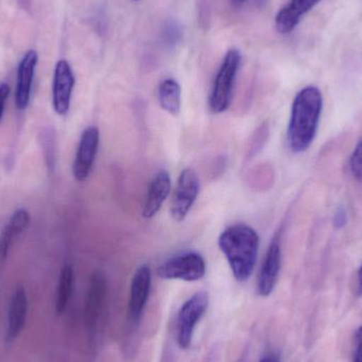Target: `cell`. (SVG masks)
<instances>
[{"label": "cell", "mask_w": 362, "mask_h": 362, "mask_svg": "<svg viewBox=\"0 0 362 362\" xmlns=\"http://www.w3.org/2000/svg\"><path fill=\"white\" fill-rule=\"evenodd\" d=\"M322 110V93L318 87H304L297 93L287 127V144L291 152L300 154L310 148L318 132Z\"/></svg>", "instance_id": "obj_1"}, {"label": "cell", "mask_w": 362, "mask_h": 362, "mask_svg": "<svg viewBox=\"0 0 362 362\" xmlns=\"http://www.w3.org/2000/svg\"><path fill=\"white\" fill-rule=\"evenodd\" d=\"M218 246L231 268L234 278L245 282L250 278L259 255V238L250 226L238 223L221 232Z\"/></svg>", "instance_id": "obj_2"}, {"label": "cell", "mask_w": 362, "mask_h": 362, "mask_svg": "<svg viewBox=\"0 0 362 362\" xmlns=\"http://www.w3.org/2000/svg\"><path fill=\"white\" fill-rule=\"evenodd\" d=\"M242 55L238 49H230L223 57V63L217 71L209 98V106L213 114H221L231 104L232 90L236 74L240 69Z\"/></svg>", "instance_id": "obj_3"}, {"label": "cell", "mask_w": 362, "mask_h": 362, "mask_svg": "<svg viewBox=\"0 0 362 362\" xmlns=\"http://www.w3.org/2000/svg\"><path fill=\"white\" fill-rule=\"evenodd\" d=\"M157 274L165 280L195 282L206 274V262L199 253H182L161 264L157 269Z\"/></svg>", "instance_id": "obj_4"}, {"label": "cell", "mask_w": 362, "mask_h": 362, "mask_svg": "<svg viewBox=\"0 0 362 362\" xmlns=\"http://www.w3.org/2000/svg\"><path fill=\"white\" fill-rule=\"evenodd\" d=\"M208 305V293L199 291L181 306L177 317V342L182 350L191 346L196 325L204 316Z\"/></svg>", "instance_id": "obj_5"}, {"label": "cell", "mask_w": 362, "mask_h": 362, "mask_svg": "<svg viewBox=\"0 0 362 362\" xmlns=\"http://www.w3.org/2000/svg\"><path fill=\"white\" fill-rule=\"evenodd\" d=\"M200 183L197 174L193 169L183 170L178 177L172 199L171 216L180 223L189 214L194 202L199 194Z\"/></svg>", "instance_id": "obj_6"}, {"label": "cell", "mask_w": 362, "mask_h": 362, "mask_svg": "<svg viewBox=\"0 0 362 362\" xmlns=\"http://www.w3.org/2000/svg\"><path fill=\"white\" fill-rule=\"evenodd\" d=\"M152 286V272L148 265H141L136 270L129 289L127 318L131 323H137L144 314Z\"/></svg>", "instance_id": "obj_7"}, {"label": "cell", "mask_w": 362, "mask_h": 362, "mask_svg": "<svg viewBox=\"0 0 362 362\" xmlns=\"http://www.w3.org/2000/svg\"><path fill=\"white\" fill-rule=\"evenodd\" d=\"M100 133L98 127H89L83 132L74 163V176L85 181L90 175L99 150Z\"/></svg>", "instance_id": "obj_8"}, {"label": "cell", "mask_w": 362, "mask_h": 362, "mask_svg": "<svg viewBox=\"0 0 362 362\" xmlns=\"http://www.w3.org/2000/svg\"><path fill=\"white\" fill-rule=\"evenodd\" d=\"M74 83L71 66L66 59H59L55 66L52 85L53 108L59 116H65L69 112Z\"/></svg>", "instance_id": "obj_9"}, {"label": "cell", "mask_w": 362, "mask_h": 362, "mask_svg": "<svg viewBox=\"0 0 362 362\" xmlns=\"http://www.w3.org/2000/svg\"><path fill=\"white\" fill-rule=\"evenodd\" d=\"M281 266H282V248H281L280 235L276 234L270 243L263 265L259 270L257 291L262 297H268L276 288L279 276H280Z\"/></svg>", "instance_id": "obj_10"}, {"label": "cell", "mask_w": 362, "mask_h": 362, "mask_svg": "<svg viewBox=\"0 0 362 362\" xmlns=\"http://www.w3.org/2000/svg\"><path fill=\"white\" fill-rule=\"evenodd\" d=\"M37 62L38 55L34 50L28 51L19 62L18 69H17L16 90H15V104L18 110H25L29 105L32 82H33Z\"/></svg>", "instance_id": "obj_11"}, {"label": "cell", "mask_w": 362, "mask_h": 362, "mask_svg": "<svg viewBox=\"0 0 362 362\" xmlns=\"http://www.w3.org/2000/svg\"><path fill=\"white\" fill-rule=\"evenodd\" d=\"M106 296V280L103 274L95 272L91 276L90 285L85 303V322L90 331H93L99 322L103 312Z\"/></svg>", "instance_id": "obj_12"}, {"label": "cell", "mask_w": 362, "mask_h": 362, "mask_svg": "<svg viewBox=\"0 0 362 362\" xmlns=\"http://www.w3.org/2000/svg\"><path fill=\"white\" fill-rule=\"evenodd\" d=\"M171 192V177L165 170L157 172L150 183L148 195L144 202L142 215L144 218H153L160 211L163 202L169 197Z\"/></svg>", "instance_id": "obj_13"}, {"label": "cell", "mask_w": 362, "mask_h": 362, "mask_svg": "<svg viewBox=\"0 0 362 362\" xmlns=\"http://www.w3.org/2000/svg\"><path fill=\"white\" fill-rule=\"evenodd\" d=\"M321 0H291L279 11L276 28L281 34H288L296 29L302 17L310 12Z\"/></svg>", "instance_id": "obj_14"}, {"label": "cell", "mask_w": 362, "mask_h": 362, "mask_svg": "<svg viewBox=\"0 0 362 362\" xmlns=\"http://www.w3.org/2000/svg\"><path fill=\"white\" fill-rule=\"evenodd\" d=\"M28 299L27 293L23 287H18L13 295L8 310V329H6V340L12 341L18 337L25 327L27 318Z\"/></svg>", "instance_id": "obj_15"}, {"label": "cell", "mask_w": 362, "mask_h": 362, "mask_svg": "<svg viewBox=\"0 0 362 362\" xmlns=\"http://www.w3.org/2000/svg\"><path fill=\"white\" fill-rule=\"evenodd\" d=\"M158 100L161 108L170 115L180 114L181 108V88L177 81L167 78L159 84Z\"/></svg>", "instance_id": "obj_16"}, {"label": "cell", "mask_w": 362, "mask_h": 362, "mask_svg": "<svg viewBox=\"0 0 362 362\" xmlns=\"http://www.w3.org/2000/svg\"><path fill=\"white\" fill-rule=\"evenodd\" d=\"M74 288V269L71 266L65 265L59 276V286H57V300H55V310L57 315H62L67 308Z\"/></svg>", "instance_id": "obj_17"}, {"label": "cell", "mask_w": 362, "mask_h": 362, "mask_svg": "<svg viewBox=\"0 0 362 362\" xmlns=\"http://www.w3.org/2000/svg\"><path fill=\"white\" fill-rule=\"evenodd\" d=\"M21 233V232L17 229L16 226L11 221L2 230L1 234H0V262L1 263H4L8 259V250H10L13 240Z\"/></svg>", "instance_id": "obj_18"}, {"label": "cell", "mask_w": 362, "mask_h": 362, "mask_svg": "<svg viewBox=\"0 0 362 362\" xmlns=\"http://www.w3.org/2000/svg\"><path fill=\"white\" fill-rule=\"evenodd\" d=\"M350 171L355 180L362 182V138L358 140L351 155Z\"/></svg>", "instance_id": "obj_19"}, {"label": "cell", "mask_w": 362, "mask_h": 362, "mask_svg": "<svg viewBox=\"0 0 362 362\" xmlns=\"http://www.w3.org/2000/svg\"><path fill=\"white\" fill-rule=\"evenodd\" d=\"M180 38L181 30L180 25L174 23V21L167 23V25L165 27V31H163V40H165V44L168 46L174 47L180 42Z\"/></svg>", "instance_id": "obj_20"}, {"label": "cell", "mask_w": 362, "mask_h": 362, "mask_svg": "<svg viewBox=\"0 0 362 362\" xmlns=\"http://www.w3.org/2000/svg\"><path fill=\"white\" fill-rule=\"evenodd\" d=\"M353 362H362V325L355 336V352Z\"/></svg>", "instance_id": "obj_21"}, {"label": "cell", "mask_w": 362, "mask_h": 362, "mask_svg": "<svg viewBox=\"0 0 362 362\" xmlns=\"http://www.w3.org/2000/svg\"><path fill=\"white\" fill-rule=\"evenodd\" d=\"M348 221V216H346V211L344 208H339L336 211L335 215H334V227L336 229H341L344 226L346 225Z\"/></svg>", "instance_id": "obj_22"}, {"label": "cell", "mask_w": 362, "mask_h": 362, "mask_svg": "<svg viewBox=\"0 0 362 362\" xmlns=\"http://www.w3.org/2000/svg\"><path fill=\"white\" fill-rule=\"evenodd\" d=\"M8 93H10V87L6 83L0 84V121H1L2 115L4 112V104L8 99Z\"/></svg>", "instance_id": "obj_23"}, {"label": "cell", "mask_w": 362, "mask_h": 362, "mask_svg": "<svg viewBox=\"0 0 362 362\" xmlns=\"http://www.w3.org/2000/svg\"><path fill=\"white\" fill-rule=\"evenodd\" d=\"M356 291L359 296L362 295V265L357 272Z\"/></svg>", "instance_id": "obj_24"}, {"label": "cell", "mask_w": 362, "mask_h": 362, "mask_svg": "<svg viewBox=\"0 0 362 362\" xmlns=\"http://www.w3.org/2000/svg\"><path fill=\"white\" fill-rule=\"evenodd\" d=\"M259 362H281L279 356L274 354L266 355Z\"/></svg>", "instance_id": "obj_25"}, {"label": "cell", "mask_w": 362, "mask_h": 362, "mask_svg": "<svg viewBox=\"0 0 362 362\" xmlns=\"http://www.w3.org/2000/svg\"><path fill=\"white\" fill-rule=\"evenodd\" d=\"M245 2H246V0H231V4L234 6H242Z\"/></svg>", "instance_id": "obj_26"}, {"label": "cell", "mask_w": 362, "mask_h": 362, "mask_svg": "<svg viewBox=\"0 0 362 362\" xmlns=\"http://www.w3.org/2000/svg\"><path fill=\"white\" fill-rule=\"evenodd\" d=\"M134 1H140V0H134Z\"/></svg>", "instance_id": "obj_27"}]
</instances>
